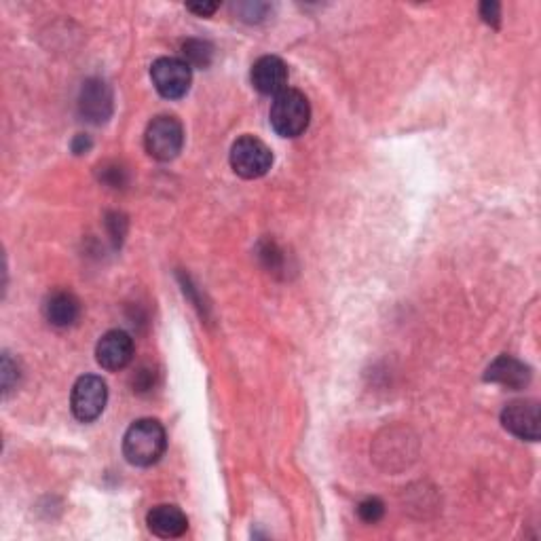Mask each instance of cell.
<instances>
[{
  "label": "cell",
  "instance_id": "6da1fadb",
  "mask_svg": "<svg viewBox=\"0 0 541 541\" xmlns=\"http://www.w3.org/2000/svg\"><path fill=\"white\" fill-rule=\"evenodd\" d=\"M167 449L165 429L157 419H140L129 425L123 438V455L136 465V468H148L155 465Z\"/></svg>",
  "mask_w": 541,
  "mask_h": 541
},
{
  "label": "cell",
  "instance_id": "7a4b0ae2",
  "mask_svg": "<svg viewBox=\"0 0 541 541\" xmlns=\"http://www.w3.org/2000/svg\"><path fill=\"white\" fill-rule=\"evenodd\" d=\"M271 125L282 138H298L307 132L311 106L303 91L286 89L271 104Z\"/></svg>",
  "mask_w": 541,
  "mask_h": 541
},
{
  "label": "cell",
  "instance_id": "3957f363",
  "mask_svg": "<svg viewBox=\"0 0 541 541\" xmlns=\"http://www.w3.org/2000/svg\"><path fill=\"white\" fill-rule=\"evenodd\" d=\"M146 153L157 161H172L180 155L184 146V127L176 117H155L144 134Z\"/></svg>",
  "mask_w": 541,
  "mask_h": 541
},
{
  "label": "cell",
  "instance_id": "277c9868",
  "mask_svg": "<svg viewBox=\"0 0 541 541\" xmlns=\"http://www.w3.org/2000/svg\"><path fill=\"white\" fill-rule=\"evenodd\" d=\"M273 165L271 148L254 136L239 138L231 148L233 172L246 180H256L269 174Z\"/></svg>",
  "mask_w": 541,
  "mask_h": 541
},
{
  "label": "cell",
  "instance_id": "5b68a950",
  "mask_svg": "<svg viewBox=\"0 0 541 541\" xmlns=\"http://www.w3.org/2000/svg\"><path fill=\"white\" fill-rule=\"evenodd\" d=\"M106 402H108V387L102 377L85 375L74 383L70 408L72 415L81 423L96 421L104 413Z\"/></svg>",
  "mask_w": 541,
  "mask_h": 541
},
{
  "label": "cell",
  "instance_id": "8992f818",
  "mask_svg": "<svg viewBox=\"0 0 541 541\" xmlns=\"http://www.w3.org/2000/svg\"><path fill=\"white\" fill-rule=\"evenodd\" d=\"M151 79L165 100H180L191 89L193 68L182 58H159L151 66Z\"/></svg>",
  "mask_w": 541,
  "mask_h": 541
},
{
  "label": "cell",
  "instance_id": "52a82bcc",
  "mask_svg": "<svg viewBox=\"0 0 541 541\" xmlns=\"http://www.w3.org/2000/svg\"><path fill=\"white\" fill-rule=\"evenodd\" d=\"M501 423L520 440L537 442L541 432V413L537 400H514L501 413Z\"/></svg>",
  "mask_w": 541,
  "mask_h": 541
},
{
  "label": "cell",
  "instance_id": "ba28073f",
  "mask_svg": "<svg viewBox=\"0 0 541 541\" xmlns=\"http://www.w3.org/2000/svg\"><path fill=\"white\" fill-rule=\"evenodd\" d=\"M134 339L125 330H110L96 347V360L104 370H123L134 360Z\"/></svg>",
  "mask_w": 541,
  "mask_h": 541
},
{
  "label": "cell",
  "instance_id": "9c48e42d",
  "mask_svg": "<svg viewBox=\"0 0 541 541\" xmlns=\"http://www.w3.org/2000/svg\"><path fill=\"white\" fill-rule=\"evenodd\" d=\"M79 113L85 121L100 125L113 115V91L102 79H89L83 83L79 96Z\"/></svg>",
  "mask_w": 541,
  "mask_h": 541
},
{
  "label": "cell",
  "instance_id": "30bf717a",
  "mask_svg": "<svg viewBox=\"0 0 541 541\" xmlns=\"http://www.w3.org/2000/svg\"><path fill=\"white\" fill-rule=\"evenodd\" d=\"M288 77V66L282 58H277V55H263V58H258L250 72L254 89L263 93V96H279V93L286 91Z\"/></svg>",
  "mask_w": 541,
  "mask_h": 541
},
{
  "label": "cell",
  "instance_id": "8fae6325",
  "mask_svg": "<svg viewBox=\"0 0 541 541\" xmlns=\"http://www.w3.org/2000/svg\"><path fill=\"white\" fill-rule=\"evenodd\" d=\"M146 525L153 535L161 539H176L182 537L189 529V518L172 503H163V506H155L146 516Z\"/></svg>",
  "mask_w": 541,
  "mask_h": 541
},
{
  "label": "cell",
  "instance_id": "7c38bea8",
  "mask_svg": "<svg viewBox=\"0 0 541 541\" xmlns=\"http://www.w3.org/2000/svg\"><path fill=\"white\" fill-rule=\"evenodd\" d=\"M484 379L508 389H522L531 383V368L512 356H501L489 366Z\"/></svg>",
  "mask_w": 541,
  "mask_h": 541
},
{
  "label": "cell",
  "instance_id": "4fadbf2b",
  "mask_svg": "<svg viewBox=\"0 0 541 541\" xmlns=\"http://www.w3.org/2000/svg\"><path fill=\"white\" fill-rule=\"evenodd\" d=\"M45 317L47 322L55 328H68L77 324V320L81 317V303L79 298L74 296L72 292L66 290H58L53 292L47 301H45Z\"/></svg>",
  "mask_w": 541,
  "mask_h": 541
},
{
  "label": "cell",
  "instance_id": "5bb4252c",
  "mask_svg": "<svg viewBox=\"0 0 541 541\" xmlns=\"http://www.w3.org/2000/svg\"><path fill=\"white\" fill-rule=\"evenodd\" d=\"M182 51H184V62L191 68H208L214 55L212 45L205 41H186Z\"/></svg>",
  "mask_w": 541,
  "mask_h": 541
},
{
  "label": "cell",
  "instance_id": "9a60e30c",
  "mask_svg": "<svg viewBox=\"0 0 541 541\" xmlns=\"http://www.w3.org/2000/svg\"><path fill=\"white\" fill-rule=\"evenodd\" d=\"M358 514L364 522H368V525H375V522H379L385 514V506L383 501L377 499V497H370V499H364L360 506H358Z\"/></svg>",
  "mask_w": 541,
  "mask_h": 541
},
{
  "label": "cell",
  "instance_id": "2e32d148",
  "mask_svg": "<svg viewBox=\"0 0 541 541\" xmlns=\"http://www.w3.org/2000/svg\"><path fill=\"white\" fill-rule=\"evenodd\" d=\"M17 379H20V370H17V364L11 360L9 353L3 356V389L5 394L13 389V385H17Z\"/></svg>",
  "mask_w": 541,
  "mask_h": 541
},
{
  "label": "cell",
  "instance_id": "e0dca14e",
  "mask_svg": "<svg viewBox=\"0 0 541 541\" xmlns=\"http://www.w3.org/2000/svg\"><path fill=\"white\" fill-rule=\"evenodd\" d=\"M480 15H482L484 22L497 28L499 20H501V5L499 3H482L480 5Z\"/></svg>",
  "mask_w": 541,
  "mask_h": 541
},
{
  "label": "cell",
  "instance_id": "ac0fdd59",
  "mask_svg": "<svg viewBox=\"0 0 541 541\" xmlns=\"http://www.w3.org/2000/svg\"><path fill=\"white\" fill-rule=\"evenodd\" d=\"M218 7H220L218 3H199V5H189L186 9L193 11V13H197V15H201V17H208V15L216 13Z\"/></svg>",
  "mask_w": 541,
  "mask_h": 541
},
{
  "label": "cell",
  "instance_id": "d6986e66",
  "mask_svg": "<svg viewBox=\"0 0 541 541\" xmlns=\"http://www.w3.org/2000/svg\"><path fill=\"white\" fill-rule=\"evenodd\" d=\"M89 148H91V140H89L87 136L79 134L77 138H74V142H72V151H74V153H77V155H83V153H87V151H89Z\"/></svg>",
  "mask_w": 541,
  "mask_h": 541
}]
</instances>
